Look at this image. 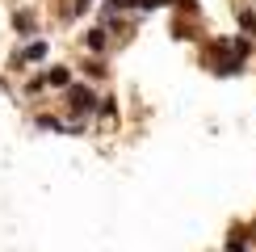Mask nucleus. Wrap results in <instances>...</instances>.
<instances>
[{
	"label": "nucleus",
	"instance_id": "f257e3e1",
	"mask_svg": "<svg viewBox=\"0 0 256 252\" xmlns=\"http://www.w3.org/2000/svg\"><path fill=\"white\" fill-rule=\"evenodd\" d=\"M68 110L76 114V122H88L92 114H97V92H92L88 84H72L68 88Z\"/></svg>",
	"mask_w": 256,
	"mask_h": 252
},
{
	"label": "nucleus",
	"instance_id": "9d476101",
	"mask_svg": "<svg viewBox=\"0 0 256 252\" xmlns=\"http://www.w3.org/2000/svg\"><path fill=\"white\" fill-rule=\"evenodd\" d=\"M164 4H172V0H138V8H164Z\"/></svg>",
	"mask_w": 256,
	"mask_h": 252
},
{
	"label": "nucleus",
	"instance_id": "9b49d317",
	"mask_svg": "<svg viewBox=\"0 0 256 252\" xmlns=\"http://www.w3.org/2000/svg\"><path fill=\"white\" fill-rule=\"evenodd\" d=\"M88 4H92V0H76V8H72V13H84Z\"/></svg>",
	"mask_w": 256,
	"mask_h": 252
},
{
	"label": "nucleus",
	"instance_id": "0eeeda50",
	"mask_svg": "<svg viewBox=\"0 0 256 252\" xmlns=\"http://www.w3.org/2000/svg\"><path fill=\"white\" fill-rule=\"evenodd\" d=\"M84 76H92V80H101V76H105V63H101V59H92V63H84Z\"/></svg>",
	"mask_w": 256,
	"mask_h": 252
},
{
	"label": "nucleus",
	"instance_id": "39448f33",
	"mask_svg": "<svg viewBox=\"0 0 256 252\" xmlns=\"http://www.w3.org/2000/svg\"><path fill=\"white\" fill-rule=\"evenodd\" d=\"M21 59H30V63H38V59H46V42H30V46L21 50Z\"/></svg>",
	"mask_w": 256,
	"mask_h": 252
},
{
	"label": "nucleus",
	"instance_id": "20e7f679",
	"mask_svg": "<svg viewBox=\"0 0 256 252\" xmlns=\"http://www.w3.org/2000/svg\"><path fill=\"white\" fill-rule=\"evenodd\" d=\"M122 8H138V0H105L101 13H105V17H114V13H122Z\"/></svg>",
	"mask_w": 256,
	"mask_h": 252
},
{
	"label": "nucleus",
	"instance_id": "f03ea898",
	"mask_svg": "<svg viewBox=\"0 0 256 252\" xmlns=\"http://www.w3.org/2000/svg\"><path fill=\"white\" fill-rule=\"evenodd\" d=\"M46 84H55V88H72V72L59 63V68H50V72H46Z\"/></svg>",
	"mask_w": 256,
	"mask_h": 252
},
{
	"label": "nucleus",
	"instance_id": "1a4fd4ad",
	"mask_svg": "<svg viewBox=\"0 0 256 252\" xmlns=\"http://www.w3.org/2000/svg\"><path fill=\"white\" fill-rule=\"evenodd\" d=\"M240 26H244V30H248V34H256V17L248 13V8H244V13H240Z\"/></svg>",
	"mask_w": 256,
	"mask_h": 252
},
{
	"label": "nucleus",
	"instance_id": "423d86ee",
	"mask_svg": "<svg viewBox=\"0 0 256 252\" xmlns=\"http://www.w3.org/2000/svg\"><path fill=\"white\" fill-rule=\"evenodd\" d=\"M227 252H248V236H244V231H231L227 236Z\"/></svg>",
	"mask_w": 256,
	"mask_h": 252
},
{
	"label": "nucleus",
	"instance_id": "7ed1b4c3",
	"mask_svg": "<svg viewBox=\"0 0 256 252\" xmlns=\"http://www.w3.org/2000/svg\"><path fill=\"white\" fill-rule=\"evenodd\" d=\"M84 46H88V50H105V30L101 26L88 30V34H84Z\"/></svg>",
	"mask_w": 256,
	"mask_h": 252
},
{
	"label": "nucleus",
	"instance_id": "6e6552de",
	"mask_svg": "<svg viewBox=\"0 0 256 252\" xmlns=\"http://www.w3.org/2000/svg\"><path fill=\"white\" fill-rule=\"evenodd\" d=\"M17 30H21V34H34V17H30V13H17Z\"/></svg>",
	"mask_w": 256,
	"mask_h": 252
}]
</instances>
